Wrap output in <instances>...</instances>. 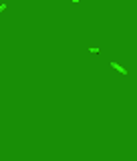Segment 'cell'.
Listing matches in <instances>:
<instances>
[{
    "instance_id": "1",
    "label": "cell",
    "mask_w": 137,
    "mask_h": 161,
    "mask_svg": "<svg viewBox=\"0 0 137 161\" xmlns=\"http://www.w3.org/2000/svg\"><path fill=\"white\" fill-rule=\"evenodd\" d=\"M111 68H115V71H119L121 74H129V71H127V68H123L121 65H119V62H115V60L111 62Z\"/></svg>"
},
{
    "instance_id": "2",
    "label": "cell",
    "mask_w": 137,
    "mask_h": 161,
    "mask_svg": "<svg viewBox=\"0 0 137 161\" xmlns=\"http://www.w3.org/2000/svg\"><path fill=\"white\" fill-rule=\"evenodd\" d=\"M89 53H95V54H99V53H101V48H95V47H89Z\"/></svg>"
},
{
    "instance_id": "3",
    "label": "cell",
    "mask_w": 137,
    "mask_h": 161,
    "mask_svg": "<svg viewBox=\"0 0 137 161\" xmlns=\"http://www.w3.org/2000/svg\"><path fill=\"white\" fill-rule=\"evenodd\" d=\"M71 2H79V0H71Z\"/></svg>"
}]
</instances>
